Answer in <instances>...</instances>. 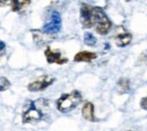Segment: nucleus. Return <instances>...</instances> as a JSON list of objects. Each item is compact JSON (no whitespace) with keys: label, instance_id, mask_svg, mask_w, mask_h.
I'll return each instance as SVG.
<instances>
[{"label":"nucleus","instance_id":"nucleus-1","mask_svg":"<svg viewBox=\"0 0 147 131\" xmlns=\"http://www.w3.org/2000/svg\"><path fill=\"white\" fill-rule=\"evenodd\" d=\"M80 23L86 28L93 27L100 35L108 34L112 26L111 20L102 8L92 7L84 2L80 6Z\"/></svg>","mask_w":147,"mask_h":131},{"label":"nucleus","instance_id":"nucleus-2","mask_svg":"<svg viewBox=\"0 0 147 131\" xmlns=\"http://www.w3.org/2000/svg\"><path fill=\"white\" fill-rule=\"evenodd\" d=\"M83 99L82 93L78 91H73L70 93L62 94L58 99H57V110L62 113H67L73 111L74 109L80 104Z\"/></svg>","mask_w":147,"mask_h":131},{"label":"nucleus","instance_id":"nucleus-3","mask_svg":"<svg viewBox=\"0 0 147 131\" xmlns=\"http://www.w3.org/2000/svg\"><path fill=\"white\" fill-rule=\"evenodd\" d=\"M42 118H43V111L41 110L40 106L36 105V102H32L23 112L22 121L23 123H33L40 121Z\"/></svg>","mask_w":147,"mask_h":131},{"label":"nucleus","instance_id":"nucleus-4","mask_svg":"<svg viewBox=\"0 0 147 131\" xmlns=\"http://www.w3.org/2000/svg\"><path fill=\"white\" fill-rule=\"evenodd\" d=\"M61 30V16L58 11H52L50 14L49 20L44 24L42 31L45 34H57Z\"/></svg>","mask_w":147,"mask_h":131},{"label":"nucleus","instance_id":"nucleus-5","mask_svg":"<svg viewBox=\"0 0 147 131\" xmlns=\"http://www.w3.org/2000/svg\"><path fill=\"white\" fill-rule=\"evenodd\" d=\"M53 81L55 79L51 76H41L27 85V89L30 92H41L47 87H49L50 85H52Z\"/></svg>","mask_w":147,"mask_h":131},{"label":"nucleus","instance_id":"nucleus-6","mask_svg":"<svg viewBox=\"0 0 147 131\" xmlns=\"http://www.w3.org/2000/svg\"><path fill=\"white\" fill-rule=\"evenodd\" d=\"M44 54H45V58H47L48 63L63 64V63H66V62L68 61L67 58L62 56V54H61L60 51H58V50H52V49H50V48H47Z\"/></svg>","mask_w":147,"mask_h":131},{"label":"nucleus","instance_id":"nucleus-7","mask_svg":"<svg viewBox=\"0 0 147 131\" xmlns=\"http://www.w3.org/2000/svg\"><path fill=\"white\" fill-rule=\"evenodd\" d=\"M114 41H115V44L120 48H125L130 44V42L132 41V35L127 32L126 30H122L120 32H118V34L114 36Z\"/></svg>","mask_w":147,"mask_h":131},{"label":"nucleus","instance_id":"nucleus-8","mask_svg":"<svg viewBox=\"0 0 147 131\" xmlns=\"http://www.w3.org/2000/svg\"><path fill=\"white\" fill-rule=\"evenodd\" d=\"M82 115L85 120L91 121V122H95V115H94V105L91 102H86L82 109Z\"/></svg>","mask_w":147,"mask_h":131},{"label":"nucleus","instance_id":"nucleus-9","mask_svg":"<svg viewBox=\"0 0 147 131\" xmlns=\"http://www.w3.org/2000/svg\"><path fill=\"white\" fill-rule=\"evenodd\" d=\"M97 58V54L94 53V52H88V51H82V52H78L75 58H74V61L76 62H91L94 59Z\"/></svg>","mask_w":147,"mask_h":131},{"label":"nucleus","instance_id":"nucleus-10","mask_svg":"<svg viewBox=\"0 0 147 131\" xmlns=\"http://www.w3.org/2000/svg\"><path fill=\"white\" fill-rule=\"evenodd\" d=\"M32 0H11V9L15 13H22Z\"/></svg>","mask_w":147,"mask_h":131},{"label":"nucleus","instance_id":"nucleus-11","mask_svg":"<svg viewBox=\"0 0 147 131\" xmlns=\"http://www.w3.org/2000/svg\"><path fill=\"white\" fill-rule=\"evenodd\" d=\"M117 91L119 94H126L130 91V80L128 78H121L117 84Z\"/></svg>","mask_w":147,"mask_h":131},{"label":"nucleus","instance_id":"nucleus-12","mask_svg":"<svg viewBox=\"0 0 147 131\" xmlns=\"http://www.w3.org/2000/svg\"><path fill=\"white\" fill-rule=\"evenodd\" d=\"M96 38L93 35L91 32H86L85 34H84V43L86 44V45H88V46H94L95 44H96Z\"/></svg>","mask_w":147,"mask_h":131},{"label":"nucleus","instance_id":"nucleus-13","mask_svg":"<svg viewBox=\"0 0 147 131\" xmlns=\"http://www.w3.org/2000/svg\"><path fill=\"white\" fill-rule=\"evenodd\" d=\"M0 89H1V92H5V91H7L9 87H10V83H9V80L5 77V76H1V78H0Z\"/></svg>","mask_w":147,"mask_h":131},{"label":"nucleus","instance_id":"nucleus-14","mask_svg":"<svg viewBox=\"0 0 147 131\" xmlns=\"http://www.w3.org/2000/svg\"><path fill=\"white\" fill-rule=\"evenodd\" d=\"M140 107L144 109L145 111H147V96L146 97H144V98L140 101Z\"/></svg>","mask_w":147,"mask_h":131},{"label":"nucleus","instance_id":"nucleus-15","mask_svg":"<svg viewBox=\"0 0 147 131\" xmlns=\"http://www.w3.org/2000/svg\"><path fill=\"white\" fill-rule=\"evenodd\" d=\"M0 44H1V52H3L5 51V43H3V41H1Z\"/></svg>","mask_w":147,"mask_h":131},{"label":"nucleus","instance_id":"nucleus-16","mask_svg":"<svg viewBox=\"0 0 147 131\" xmlns=\"http://www.w3.org/2000/svg\"><path fill=\"white\" fill-rule=\"evenodd\" d=\"M7 1H8V0H1V5H2V6H3V5H6V3H7Z\"/></svg>","mask_w":147,"mask_h":131},{"label":"nucleus","instance_id":"nucleus-17","mask_svg":"<svg viewBox=\"0 0 147 131\" xmlns=\"http://www.w3.org/2000/svg\"><path fill=\"white\" fill-rule=\"evenodd\" d=\"M126 1H130V0H126Z\"/></svg>","mask_w":147,"mask_h":131},{"label":"nucleus","instance_id":"nucleus-18","mask_svg":"<svg viewBox=\"0 0 147 131\" xmlns=\"http://www.w3.org/2000/svg\"><path fill=\"white\" fill-rule=\"evenodd\" d=\"M127 131H131V130H127Z\"/></svg>","mask_w":147,"mask_h":131}]
</instances>
